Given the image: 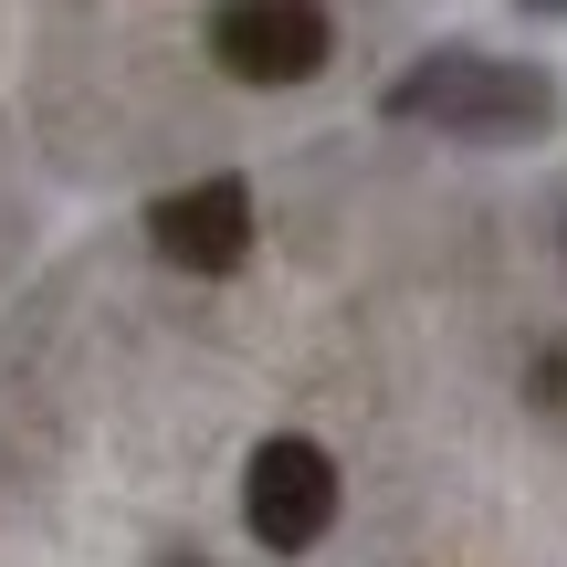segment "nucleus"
<instances>
[{
  "instance_id": "nucleus-4",
  "label": "nucleus",
  "mask_w": 567,
  "mask_h": 567,
  "mask_svg": "<svg viewBox=\"0 0 567 567\" xmlns=\"http://www.w3.org/2000/svg\"><path fill=\"white\" fill-rule=\"evenodd\" d=\"M147 243H158V264H179V274H243V252H252V189L243 179L168 189V200L147 210Z\"/></svg>"
},
{
  "instance_id": "nucleus-2",
  "label": "nucleus",
  "mask_w": 567,
  "mask_h": 567,
  "mask_svg": "<svg viewBox=\"0 0 567 567\" xmlns=\"http://www.w3.org/2000/svg\"><path fill=\"white\" fill-rule=\"evenodd\" d=\"M243 526H252L264 557L326 547V526H337V463H326V442H305V431L252 442V463H243Z\"/></svg>"
},
{
  "instance_id": "nucleus-1",
  "label": "nucleus",
  "mask_w": 567,
  "mask_h": 567,
  "mask_svg": "<svg viewBox=\"0 0 567 567\" xmlns=\"http://www.w3.org/2000/svg\"><path fill=\"white\" fill-rule=\"evenodd\" d=\"M389 116L452 126V137H536L557 116V84L526 63H484V53H431L421 74L389 84Z\"/></svg>"
},
{
  "instance_id": "nucleus-3",
  "label": "nucleus",
  "mask_w": 567,
  "mask_h": 567,
  "mask_svg": "<svg viewBox=\"0 0 567 567\" xmlns=\"http://www.w3.org/2000/svg\"><path fill=\"white\" fill-rule=\"evenodd\" d=\"M210 53L231 84H305L337 53L326 0H210Z\"/></svg>"
}]
</instances>
